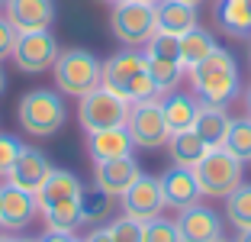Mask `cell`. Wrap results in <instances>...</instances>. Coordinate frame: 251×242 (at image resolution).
<instances>
[{
    "instance_id": "6da1fadb",
    "label": "cell",
    "mask_w": 251,
    "mask_h": 242,
    "mask_svg": "<svg viewBox=\"0 0 251 242\" xmlns=\"http://www.w3.org/2000/svg\"><path fill=\"white\" fill-rule=\"evenodd\" d=\"M190 88L200 103L209 107H229L238 97V65L229 49L216 45L203 61L190 68Z\"/></svg>"
},
{
    "instance_id": "7a4b0ae2",
    "label": "cell",
    "mask_w": 251,
    "mask_h": 242,
    "mask_svg": "<svg viewBox=\"0 0 251 242\" xmlns=\"http://www.w3.org/2000/svg\"><path fill=\"white\" fill-rule=\"evenodd\" d=\"M100 84L110 88L113 94L126 97L129 103L148 100V97H158V88L151 74H148V59L145 52L135 49H123L116 55L103 61V74H100Z\"/></svg>"
},
{
    "instance_id": "3957f363",
    "label": "cell",
    "mask_w": 251,
    "mask_h": 242,
    "mask_svg": "<svg viewBox=\"0 0 251 242\" xmlns=\"http://www.w3.org/2000/svg\"><path fill=\"white\" fill-rule=\"evenodd\" d=\"M16 120H20L23 132L29 136H55V132L65 129L68 123V107L61 100L58 91H49V88H36V91H26L16 103Z\"/></svg>"
},
{
    "instance_id": "277c9868",
    "label": "cell",
    "mask_w": 251,
    "mask_h": 242,
    "mask_svg": "<svg viewBox=\"0 0 251 242\" xmlns=\"http://www.w3.org/2000/svg\"><path fill=\"white\" fill-rule=\"evenodd\" d=\"M55 88L68 97H84L94 88H100V74H103V61L87 49H65L58 52V59L52 65Z\"/></svg>"
},
{
    "instance_id": "5b68a950",
    "label": "cell",
    "mask_w": 251,
    "mask_h": 242,
    "mask_svg": "<svg viewBox=\"0 0 251 242\" xmlns=\"http://www.w3.org/2000/svg\"><path fill=\"white\" fill-rule=\"evenodd\" d=\"M193 175H197V184H200V194H203V197L226 200L238 184H242V161L219 146V149H209V152L193 165Z\"/></svg>"
},
{
    "instance_id": "8992f818",
    "label": "cell",
    "mask_w": 251,
    "mask_h": 242,
    "mask_svg": "<svg viewBox=\"0 0 251 242\" xmlns=\"http://www.w3.org/2000/svg\"><path fill=\"white\" fill-rule=\"evenodd\" d=\"M132 103L126 97L113 94L110 88H94L90 94L77 97V123L84 132H100V129H113V126H126Z\"/></svg>"
},
{
    "instance_id": "52a82bcc",
    "label": "cell",
    "mask_w": 251,
    "mask_h": 242,
    "mask_svg": "<svg viewBox=\"0 0 251 242\" xmlns=\"http://www.w3.org/2000/svg\"><path fill=\"white\" fill-rule=\"evenodd\" d=\"M110 30L126 49H139L155 36V7L151 3H139V0H119L113 3L110 13Z\"/></svg>"
},
{
    "instance_id": "ba28073f",
    "label": "cell",
    "mask_w": 251,
    "mask_h": 242,
    "mask_svg": "<svg viewBox=\"0 0 251 242\" xmlns=\"http://www.w3.org/2000/svg\"><path fill=\"white\" fill-rule=\"evenodd\" d=\"M126 132L132 136V146L148 149V152L168 146L171 129H168V120H164V110H161V97H148V100L132 103L129 117H126Z\"/></svg>"
},
{
    "instance_id": "9c48e42d",
    "label": "cell",
    "mask_w": 251,
    "mask_h": 242,
    "mask_svg": "<svg viewBox=\"0 0 251 242\" xmlns=\"http://www.w3.org/2000/svg\"><path fill=\"white\" fill-rule=\"evenodd\" d=\"M58 42L49 30H32V32H16L13 42V55L10 59L16 61V68L26 74H42L55 65L58 59Z\"/></svg>"
},
{
    "instance_id": "30bf717a",
    "label": "cell",
    "mask_w": 251,
    "mask_h": 242,
    "mask_svg": "<svg viewBox=\"0 0 251 242\" xmlns=\"http://www.w3.org/2000/svg\"><path fill=\"white\" fill-rule=\"evenodd\" d=\"M119 200H123L126 216H132V220H139V223L155 220V216H161V210H164L161 184H158V178H151V175H139L135 184Z\"/></svg>"
},
{
    "instance_id": "8fae6325",
    "label": "cell",
    "mask_w": 251,
    "mask_h": 242,
    "mask_svg": "<svg viewBox=\"0 0 251 242\" xmlns=\"http://www.w3.org/2000/svg\"><path fill=\"white\" fill-rule=\"evenodd\" d=\"M84 194V184L74 171H65V168H52V175L42 181V187L36 191V204H39V213H49L61 204H77Z\"/></svg>"
},
{
    "instance_id": "7c38bea8",
    "label": "cell",
    "mask_w": 251,
    "mask_h": 242,
    "mask_svg": "<svg viewBox=\"0 0 251 242\" xmlns=\"http://www.w3.org/2000/svg\"><path fill=\"white\" fill-rule=\"evenodd\" d=\"M180 242H219L222 239V216L203 204H193L177 213Z\"/></svg>"
},
{
    "instance_id": "4fadbf2b",
    "label": "cell",
    "mask_w": 251,
    "mask_h": 242,
    "mask_svg": "<svg viewBox=\"0 0 251 242\" xmlns=\"http://www.w3.org/2000/svg\"><path fill=\"white\" fill-rule=\"evenodd\" d=\"M49 175H52L49 155H45L42 149H36V146H23L20 155H16V161H13V168H10V175H7V184H16V187H23V191L36 194Z\"/></svg>"
},
{
    "instance_id": "5bb4252c",
    "label": "cell",
    "mask_w": 251,
    "mask_h": 242,
    "mask_svg": "<svg viewBox=\"0 0 251 242\" xmlns=\"http://www.w3.org/2000/svg\"><path fill=\"white\" fill-rule=\"evenodd\" d=\"M39 213L36 194L23 191L16 184H3L0 187V226L3 229H26Z\"/></svg>"
},
{
    "instance_id": "9a60e30c",
    "label": "cell",
    "mask_w": 251,
    "mask_h": 242,
    "mask_svg": "<svg viewBox=\"0 0 251 242\" xmlns=\"http://www.w3.org/2000/svg\"><path fill=\"white\" fill-rule=\"evenodd\" d=\"M158 184H161V194H164V207H171V210H187V207L200 204V197H203L193 168L171 165V168L158 178Z\"/></svg>"
},
{
    "instance_id": "2e32d148",
    "label": "cell",
    "mask_w": 251,
    "mask_h": 242,
    "mask_svg": "<svg viewBox=\"0 0 251 242\" xmlns=\"http://www.w3.org/2000/svg\"><path fill=\"white\" fill-rule=\"evenodd\" d=\"M139 175H142V171H139V165H135L132 155H126V158H110V161L94 165V184L103 194H110V197H123V194L135 184Z\"/></svg>"
},
{
    "instance_id": "e0dca14e",
    "label": "cell",
    "mask_w": 251,
    "mask_h": 242,
    "mask_svg": "<svg viewBox=\"0 0 251 242\" xmlns=\"http://www.w3.org/2000/svg\"><path fill=\"white\" fill-rule=\"evenodd\" d=\"M7 20L16 26V32L49 30L55 23L52 0H7Z\"/></svg>"
},
{
    "instance_id": "ac0fdd59",
    "label": "cell",
    "mask_w": 251,
    "mask_h": 242,
    "mask_svg": "<svg viewBox=\"0 0 251 242\" xmlns=\"http://www.w3.org/2000/svg\"><path fill=\"white\" fill-rule=\"evenodd\" d=\"M87 155L94 158V165L110 158H126V155H132V136L126 132V126L87 132Z\"/></svg>"
},
{
    "instance_id": "d6986e66",
    "label": "cell",
    "mask_w": 251,
    "mask_h": 242,
    "mask_svg": "<svg viewBox=\"0 0 251 242\" xmlns=\"http://www.w3.org/2000/svg\"><path fill=\"white\" fill-rule=\"evenodd\" d=\"M200 97L197 94H184V91H168L161 97V110H164V120H168V129L171 132H184V129H193L200 117Z\"/></svg>"
},
{
    "instance_id": "ffe728a7",
    "label": "cell",
    "mask_w": 251,
    "mask_h": 242,
    "mask_svg": "<svg viewBox=\"0 0 251 242\" xmlns=\"http://www.w3.org/2000/svg\"><path fill=\"white\" fill-rule=\"evenodd\" d=\"M155 23H158V30L171 32V36H184L193 26H200L197 7L180 3V0H161V3H155Z\"/></svg>"
},
{
    "instance_id": "44dd1931",
    "label": "cell",
    "mask_w": 251,
    "mask_h": 242,
    "mask_svg": "<svg viewBox=\"0 0 251 242\" xmlns=\"http://www.w3.org/2000/svg\"><path fill=\"white\" fill-rule=\"evenodd\" d=\"M213 20L226 36H235V39L251 36V13H248V3L245 0H216Z\"/></svg>"
},
{
    "instance_id": "7402d4cb",
    "label": "cell",
    "mask_w": 251,
    "mask_h": 242,
    "mask_svg": "<svg viewBox=\"0 0 251 242\" xmlns=\"http://www.w3.org/2000/svg\"><path fill=\"white\" fill-rule=\"evenodd\" d=\"M229 123H232V117L226 113V107H209V103H203L193 129L200 132V139L206 142L209 149H219L222 139H226V132H229Z\"/></svg>"
},
{
    "instance_id": "603a6c76",
    "label": "cell",
    "mask_w": 251,
    "mask_h": 242,
    "mask_svg": "<svg viewBox=\"0 0 251 242\" xmlns=\"http://www.w3.org/2000/svg\"><path fill=\"white\" fill-rule=\"evenodd\" d=\"M168 149H171V161H174V165H180V168H193V165H197V161L209 152V146L200 139V132H197V129L171 132Z\"/></svg>"
},
{
    "instance_id": "cb8c5ba5",
    "label": "cell",
    "mask_w": 251,
    "mask_h": 242,
    "mask_svg": "<svg viewBox=\"0 0 251 242\" xmlns=\"http://www.w3.org/2000/svg\"><path fill=\"white\" fill-rule=\"evenodd\" d=\"M213 49H216V39L203 26H193L190 32L180 36V61H184V68H193L197 61H203Z\"/></svg>"
},
{
    "instance_id": "d4e9b609",
    "label": "cell",
    "mask_w": 251,
    "mask_h": 242,
    "mask_svg": "<svg viewBox=\"0 0 251 242\" xmlns=\"http://www.w3.org/2000/svg\"><path fill=\"white\" fill-rule=\"evenodd\" d=\"M81 213H84V223L87 226H100L103 220H110L113 213V197L110 194H103L100 187H84L81 194Z\"/></svg>"
},
{
    "instance_id": "484cf974",
    "label": "cell",
    "mask_w": 251,
    "mask_h": 242,
    "mask_svg": "<svg viewBox=\"0 0 251 242\" xmlns=\"http://www.w3.org/2000/svg\"><path fill=\"white\" fill-rule=\"evenodd\" d=\"M222 149L235 155L238 161H251V117H238L229 123V132L222 139Z\"/></svg>"
},
{
    "instance_id": "4316f807",
    "label": "cell",
    "mask_w": 251,
    "mask_h": 242,
    "mask_svg": "<svg viewBox=\"0 0 251 242\" xmlns=\"http://www.w3.org/2000/svg\"><path fill=\"white\" fill-rule=\"evenodd\" d=\"M148 59V55H145ZM148 74L155 81L158 88V97H164L168 91L177 88L180 74H184V61H171V59H148Z\"/></svg>"
},
{
    "instance_id": "83f0119b",
    "label": "cell",
    "mask_w": 251,
    "mask_h": 242,
    "mask_svg": "<svg viewBox=\"0 0 251 242\" xmlns=\"http://www.w3.org/2000/svg\"><path fill=\"white\" fill-rule=\"evenodd\" d=\"M226 216H229L232 226L248 229L251 226V184H238L235 191L226 197Z\"/></svg>"
},
{
    "instance_id": "f1b7e54d",
    "label": "cell",
    "mask_w": 251,
    "mask_h": 242,
    "mask_svg": "<svg viewBox=\"0 0 251 242\" xmlns=\"http://www.w3.org/2000/svg\"><path fill=\"white\" fill-rule=\"evenodd\" d=\"M45 216V226L52 233H74L77 226H84V213H81V200L77 204H61L55 210L42 213Z\"/></svg>"
},
{
    "instance_id": "f546056e",
    "label": "cell",
    "mask_w": 251,
    "mask_h": 242,
    "mask_svg": "<svg viewBox=\"0 0 251 242\" xmlns=\"http://www.w3.org/2000/svg\"><path fill=\"white\" fill-rule=\"evenodd\" d=\"M145 55L148 59L180 61V36H171V32H164V30H155V36L145 42Z\"/></svg>"
},
{
    "instance_id": "4dcf8cb0",
    "label": "cell",
    "mask_w": 251,
    "mask_h": 242,
    "mask_svg": "<svg viewBox=\"0 0 251 242\" xmlns=\"http://www.w3.org/2000/svg\"><path fill=\"white\" fill-rule=\"evenodd\" d=\"M142 242H180L177 223L164 220V216H155V220L142 223Z\"/></svg>"
},
{
    "instance_id": "1f68e13d",
    "label": "cell",
    "mask_w": 251,
    "mask_h": 242,
    "mask_svg": "<svg viewBox=\"0 0 251 242\" xmlns=\"http://www.w3.org/2000/svg\"><path fill=\"white\" fill-rule=\"evenodd\" d=\"M106 229H110L113 242H142V223L132 220V216H126V213L119 220H113Z\"/></svg>"
},
{
    "instance_id": "d6a6232c",
    "label": "cell",
    "mask_w": 251,
    "mask_h": 242,
    "mask_svg": "<svg viewBox=\"0 0 251 242\" xmlns=\"http://www.w3.org/2000/svg\"><path fill=\"white\" fill-rule=\"evenodd\" d=\"M23 142L16 139V136H7V132H0V178H7L10 168H13L16 155H20Z\"/></svg>"
},
{
    "instance_id": "836d02e7",
    "label": "cell",
    "mask_w": 251,
    "mask_h": 242,
    "mask_svg": "<svg viewBox=\"0 0 251 242\" xmlns=\"http://www.w3.org/2000/svg\"><path fill=\"white\" fill-rule=\"evenodd\" d=\"M13 42H16V26L7 16H0V61L13 55Z\"/></svg>"
},
{
    "instance_id": "e575fe53",
    "label": "cell",
    "mask_w": 251,
    "mask_h": 242,
    "mask_svg": "<svg viewBox=\"0 0 251 242\" xmlns=\"http://www.w3.org/2000/svg\"><path fill=\"white\" fill-rule=\"evenodd\" d=\"M42 242H84V239H77L74 233H52V229H49V233L42 236Z\"/></svg>"
},
{
    "instance_id": "d590c367",
    "label": "cell",
    "mask_w": 251,
    "mask_h": 242,
    "mask_svg": "<svg viewBox=\"0 0 251 242\" xmlns=\"http://www.w3.org/2000/svg\"><path fill=\"white\" fill-rule=\"evenodd\" d=\"M84 242H113V236H110V229H100V226H94V233H90Z\"/></svg>"
},
{
    "instance_id": "8d00e7d4",
    "label": "cell",
    "mask_w": 251,
    "mask_h": 242,
    "mask_svg": "<svg viewBox=\"0 0 251 242\" xmlns=\"http://www.w3.org/2000/svg\"><path fill=\"white\" fill-rule=\"evenodd\" d=\"M235 242H251V226L248 229H238V239Z\"/></svg>"
},
{
    "instance_id": "74e56055",
    "label": "cell",
    "mask_w": 251,
    "mask_h": 242,
    "mask_svg": "<svg viewBox=\"0 0 251 242\" xmlns=\"http://www.w3.org/2000/svg\"><path fill=\"white\" fill-rule=\"evenodd\" d=\"M245 107H248V117H251V88L245 91Z\"/></svg>"
},
{
    "instance_id": "f35d334b",
    "label": "cell",
    "mask_w": 251,
    "mask_h": 242,
    "mask_svg": "<svg viewBox=\"0 0 251 242\" xmlns=\"http://www.w3.org/2000/svg\"><path fill=\"white\" fill-rule=\"evenodd\" d=\"M180 3H190V7H200V3H206V0H180Z\"/></svg>"
},
{
    "instance_id": "ab89813d",
    "label": "cell",
    "mask_w": 251,
    "mask_h": 242,
    "mask_svg": "<svg viewBox=\"0 0 251 242\" xmlns=\"http://www.w3.org/2000/svg\"><path fill=\"white\" fill-rule=\"evenodd\" d=\"M7 91V78H3V71H0V94Z\"/></svg>"
},
{
    "instance_id": "60d3db41",
    "label": "cell",
    "mask_w": 251,
    "mask_h": 242,
    "mask_svg": "<svg viewBox=\"0 0 251 242\" xmlns=\"http://www.w3.org/2000/svg\"><path fill=\"white\" fill-rule=\"evenodd\" d=\"M139 3H151V7H155V3H161V0H139Z\"/></svg>"
},
{
    "instance_id": "b9f144b4",
    "label": "cell",
    "mask_w": 251,
    "mask_h": 242,
    "mask_svg": "<svg viewBox=\"0 0 251 242\" xmlns=\"http://www.w3.org/2000/svg\"><path fill=\"white\" fill-rule=\"evenodd\" d=\"M0 242H16V239H10V236H0Z\"/></svg>"
},
{
    "instance_id": "7bdbcfd3",
    "label": "cell",
    "mask_w": 251,
    "mask_h": 242,
    "mask_svg": "<svg viewBox=\"0 0 251 242\" xmlns=\"http://www.w3.org/2000/svg\"><path fill=\"white\" fill-rule=\"evenodd\" d=\"M16 242H42V239H16Z\"/></svg>"
},
{
    "instance_id": "ee69618b",
    "label": "cell",
    "mask_w": 251,
    "mask_h": 242,
    "mask_svg": "<svg viewBox=\"0 0 251 242\" xmlns=\"http://www.w3.org/2000/svg\"><path fill=\"white\" fill-rule=\"evenodd\" d=\"M100 3H119V0H100Z\"/></svg>"
},
{
    "instance_id": "f6af8a7d",
    "label": "cell",
    "mask_w": 251,
    "mask_h": 242,
    "mask_svg": "<svg viewBox=\"0 0 251 242\" xmlns=\"http://www.w3.org/2000/svg\"><path fill=\"white\" fill-rule=\"evenodd\" d=\"M245 3H248V13H251V0H245Z\"/></svg>"
},
{
    "instance_id": "bcb514c9",
    "label": "cell",
    "mask_w": 251,
    "mask_h": 242,
    "mask_svg": "<svg viewBox=\"0 0 251 242\" xmlns=\"http://www.w3.org/2000/svg\"><path fill=\"white\" fill-rule=\"evenodd\" d=\"M219 242H229V239H219Z\"/></svg>"
},
{
    "instance_id": "7dc6e473",
    "label": "cell",
    "mask_w": 251,
    "mask_h": 242,
    "mask_svg": "<svg viewBox=\"0 0 251 242\" xmlns=\"http://www.w3.org/2000/svg\"><path fill=\"white\" fill-rule=\"evenodd\" d=\"M248 61H251V52H248Z\"/></svg>"
},
{
    "instance_id": "c3c4849f",
    "label": "cell",
    "mask_w": 251,
    "mask_h": 242,
    "mask_svg": "<svg viewBox=\"0 0 251 242\" xmlns=\"http://www.w3.org/2000/svg\"><path fill=\"white\" fill-rule=\"evenodd\" d=\"M3 3H7V0H3Z\"/></svg>"
},
{
    "instance_id": "681fc988",
    "label": "cell",
    "mask_w": 251,
    "mask_h": 242,
    "mask_svg": "<svg viewBox=\"0 0 251 242\" xmlns=\"http://www.w3.org/2000/svg\"><path fill=\"white\" fill-rule=\"evenodd\" d=\"M0 3H3V0H0Z\"/></svg>"
}]
</instances>
